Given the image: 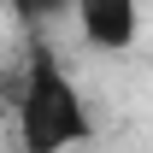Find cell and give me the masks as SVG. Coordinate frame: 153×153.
Instances as JSON below:
<instances>
[{
	"label": "cell",
	"mask_w": 153,
	"mask_h": 153,
	"mask_svg": "<svg viewBox=\"0 0 153 153\" xmlns=\"http://www.w3.org/2000/svg\"><path fill=\"white\" fill-rule=\"evenodd\" d=\"M94 135L88 124V106L76 94L71 71L59 65L53 47H30L24 59V82H18V141L24 153H71Z\"/></svg>",
	"instance_id": "6da1fadb"
},
{
	"label": "cell",
	"mask_w": 153,
	"mask_h": 153,
	"mask_svg": "<svg viewBox=\"0 0 153 153\" xmlns=\"http://www.w3.org/2000/svg\"><path fill=\"white\" fill-rule=\"evenodd\" d=\"M76 12V30H82V41L94 47V53H124L135 41V0H71Z\"/></svg>",
	"instance_id": "7a4b0ae2"
},
{
	"label": "cell",
	"mask_w": 153,
	"mask_h": 153,
	"mask_svg": "<svg viewBox=\"0 0 153 153\" xmlns=\"http://www.w3.org/2000/svg\"><path fill=\"white\" fill-rule=\"evenodd\" d=\"M6 6H12L24 24H47V18H59V12H71V0H6Z\"/></svg>",
	"instance_id": "3957f363"
}]
</instances>
